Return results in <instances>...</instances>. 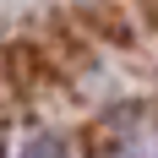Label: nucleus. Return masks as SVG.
<instances>
[{"label": "nucleus", "instance_id": "nucleus-1", "mask_svg": "<svg viewBox=\"0 0 158 158\" xmlns=\"http://www.w3.org/2000/svg\"><path fill=\"white\" fill-rule=\"evenodd\" d=\"M22 158H65V153H60V142H55V136H38V142L22 147Z\"/></svg>", "mask_w": 158, "mask_h": 158}]
</instances>
